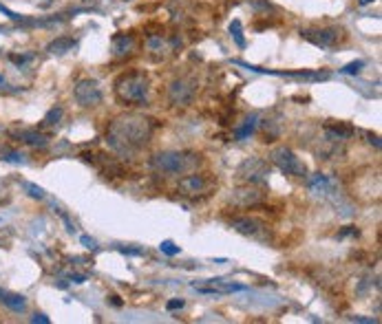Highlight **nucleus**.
I'll return each mask as SVG.
<instances>
[{
    "label": "nucleus",
    "mask_w": 382,
    "mask_h": 324,
    "mask_svg": "<svg viewBox=\"0 0 382 324\" xmlns=\"http://www.w3.org/2000/svg\"><path fill=\"white\" fill-rule=\"evenodd\" d=\"M230 227L234 232L243 234V236L259 238V241H268V238H272L270 236L268 225H265L261 219H257V216H241V219H234L230 223Z\"/></svg>",
    "instance_id": "nucleus-8"
},
{
    "label": "nucleus",
    "mask_w": 382,
    "mask_h": 324,
    "mask_svg": "<svg viewBox=\"0 0 382 324\" xmlns=\"http://www.w3.org/2000/svg\"><path fill=\"white\" fill-rule=\"evenodd\" d=\"M184 300L181 298H175V300H168V302H166V309L168 311H177V309H184Z\"/></svg>",
    "instance_id": "nucleus-28"
},
{
    "label": "nucleus",
    "mask_w": 382,
    "mask_h": 324,
    "mask_svg": "<svg viewBox=\"0 0 382 324\" xmlns=\"http://www.w3.org/2000/svg\"><path fill=\"white\" fill-rule=\"evenodd\" d=\"M31 322H33V324H49L51 320H49V317L44 315V313H36V315L31 317Z\"/></svg>",
    "instance_id": "nucleus-32"
},
{
    "label": "nucleus",
    "mask_w": 382,
    "mask_h": 324,
    "mask_svg": "<svg viewBox=\"0 0 382 324\" xmlns=\"http://www.w3.org/2000/svg\"><path fill=\"white\" fill-rule=\"evenodd\" d=\"M110 302H113L115 306H119V304H121V300L117 298V295H110Z\"/></svg>",
    "instance_id": "nucleus-35"
},
{
    "label": "nucleus",
    "mask_w": 382,
    "mask_h": 324,
    "mask_svg": "<svg viewBox=\"0 0 382 324\" xmlns=\"http://www.w3.org/2000/svg\"><path fill=\"white\" fill-rule=\"evenodd\" d=\"M148 91H151L148 77L140 73V71H131V73L119 75L117 82H115V95L119 97V102L126 104L144 106L148 102Z\"/></svg>",
    "instance_id": "nucleus-3"
},
{
    "label": "nucleus",
    "mask_w": 382,
    "mask_h": 324,
    "mask_svg": "<svg viewBox=\"0 0 382 324\" xmlns=\"http://www.w3.org/2000/svg\"><path fill=\"white\" fill-rule=\"evenodd\" d=\"M80 241H82V245H84V247H86V249H97V243H95V241H93V238H91V236H82V238H80Z\"/></svg>",
    "instance_id": "nucleus-31"
},
{
    "label": "nucleus",
    "mask_w": 382,
    "mask_h": 324,
    "mask_svg": "<svg viewBox=\"0 0 382 324\" xmlns=\"http://www.w3.org/2000/svg\"><path fill=\"white\" fill-rule=\"evenodd\" d=\"M309 188H312V192H316V194H327L329 190H331V186H329V179L325 177V175H318L309 181Z\"/></svg>",
    "instance_id": "nucleus-19"
},
{
    "label": "nucleus",
    "mask_w": 382,
    "mask_h": 324,
    "mask_svg": "<svg viewBox=\"0 0 382 324\" xmlns=\"http://www.w3.org/2000/svg\"><path fill=\"white\" fill-rule=\"evenodd\" d=\"M73 97L82 108H93V106H97L102 102L104 95L95 80H80L73 86Z\"/></svg>",
    "instance_id": "nucleus-7"
},
{
    "label": "nucleus",
    "mask_w": 382,
    "mask_h": 324,
    "mask_svg": "<svg viewBox=\"0 0 382 324\" xmlns=\"http://www.w3.org/2000/svg\"><path fill=\"white\" fill-rule=\"evenodd\" d=\"M353 135V128L347 126V124H325V137H327V141L331 143H338V141H345V139H349Z\"/></svg>",
    "instance_id": "nucleus-15"
},
{
    "label": "nucleus",
    "mask_w": 382,
    "mask_h": 324,
    "mask_svg": "<svg viewBox=\"0 0 382 324\" xmlns=\"http://www.w3.org/2000/svg\"><path fill=\"white\" fill-rule=\"evenodd\" d=\"M0 84H3V75H0Z\"/></svg>",
    "instance_id": "nucleus-37"
},
{
    "label": "nucleus",
    "mask_w": 382,
    "mask_h": 324,
    "mask_svg": "<svg viewBox=\"0 0 382 324\" xmlns=\"http://www.w3.org/2000/svg\"><path fill=\"white\" fill-rule=\"evenodd\" d=\"M153 130L155 121L151 117H144L140 113H124L106 126L104 139H106L108 148L119 157H133L144 146H148Z\"/></svg>",
    "instance_id": "nucleus-1"
},
{
    "label": "nucleus",
    "mask_w": 382,
    "mask_h": 324,
    "mask_svg": "<svg viewBox=\"0 0 382 324\" xmlns=\"http://www.w3.org/2000/svg\"><path fill=\"white\" fill-rule=\"evenodd\" d=\"M342 236H358V230H356V227H351V225H349V227H345V230L340 232V238H342Z\"/></svg>",
    "instance_id": "nucleus-34"
},
{
    "label": "nucleus",
    "mask_w": 382,
    "mask_h": 324,
    "mask_svg": "<svg viewBox=\"0 0 382 324\" xmlns=\"http://www.w3.org/2000/svg\"><path fill=\"white\" fill-rule=\"evenodd\" d=\"M263 199H265V190L261 186H254V183H245L243 188H236L230 197V201L236 208H254V205L263 203Z\"/></svg>",
    "instance_id": "nucleus-11"
},
{
    "label": "nucleus",
    "mask_w": 382,
    "mask_h": 324,
    "mask_svg": "<svg viewBox=\"0 0 382 324\" xmlns=\"http://www.w3.org/2000/svg\"><path fill=\"white\" fill-rule=\"evenodd\" d=\"M62 117H64V108H60V106H53V108L49 110L47 115H44L42 124H44V126H58L60 121H62Z\"/></svg>",
    "instance_id": "nucleus-20"
},
{
    "label": "nucleus",
    "mask_w": 382,
    "mask_h": 324,
    "mask_svg": "<svg viewBox=\"0 0 382 324\" xmlns=\"http://www.w3.org/2000/svg\"><path fill=\"white\" fill-rule=\"evenodd\" d=\"M369 3H373V0H360V5H369Z\"/></svg>",
    "instance_id": "nucleus-36"
},
{
    "label": "nucleus",
    "mask_w": 382,
    "mask_h": 324,
    "mask_svg": "<svg viewBox=\"0 0 382 324\" xmlns=\"http://www.w3.org/2000/svg\"><path fill=\"white\" fill-rule=\"evenodd\" d=\"M199 293H234V291H245V284H234L225 278H214L208 280V284H195Z\"/></svg>",
    "instance_id": "nucleus-12"
},
{
    "label": "nucleus",
    "mask_w": 382,
    "mask_h": 324,
    "mask_svg": "<svg viewBox=\"0 0 382 324\" xmlns=\"http://www.w3.org/2000/svg\"><path fill=\"white\" fill-rule=\"evenodd\" d=\"M77 47V42L73 40V38H55V40L49 42V47H47V51L49 53H53V55H64V53H69V51H73V49Z\"/></svg>",
    "instance_id": "nucleus-17"
},
{
    "label": "nucleus",
    "mask_w": 382,
    "mask_h": 324,
    "mask_svg": "<svg viewBox=\"0 0 382 324\" xmlns=\"http://www.w3.org/2000/svg\"><path fill=\"white\" fill-rule=\"evenodd\" d=\"M0 159L9 161V164H25V161H27L22 152H18V150H7V148L0 150Z\"/></svg>",
    "instance_id": "nucleus-22"
},
{
    "label": "nucleus",
    "mask_w": 382,
    "mask_h": 324,
    "mask_svg": "<svg viewBox=\"0 0 382 324\" xmlns=\"http://www.w3.org/2000/svg\"><path fill=\"white\" fill-rule=\"evenodd\" d=\"M25 190L29 192V197H33V199H44V190L40 186H36V183H25Z\"/></svg>",
    "instance_id": "nucleus-27"
},
{
    "label": "nucleus",
    "mask_w": 382,
    "mask_h": 324,
    "mask_svg": "<svg viewBox=\"0 0 382 324\" xmlns=\"http://www.w3.org/2000/svg\"><path fill=\"white\" fill-rule=\"evenodd\" d=\"M270 161H272L283 175H290V177H305L307 175L305 164H303V161L298 159L287 146L272 148V152H270Z\"/></svg>",
    "instance_id": "nucleus-5"
},
{
    "label": "nucleus",
    "mask_w": 382,
    "mask_h": 324,
    "mask_svg": "<svg viewBox=\"0 0 382 324\" xmlns=\"http://www.w3.org/2000/svg\"><path fill=\"white\" fill-rule=\"evenodd\" d=\"M159 249H162V254H166V256H177L179 254V247H177L173 241H164L162 245H159Z\"/></svg>",
    "instance_id": "nucleus-26"
},
{
    "label": "nucleus",
    "mask_w": 382,
    "mask_h": 324,
    "mask_svg": "<svg viewBox=\"0 0 382 324\" xmlns=\"http://www.w3.org/2000/svg\"><path fill=\"white\" fill-rule=\"evenodd\" d=\"M199 164H201V154L188 152V150H162L151 157V166L155 170L170 177L188 175V172L197 170Z\"/></svg>",
    "instance_id": "nucleus-2"
},
{
    "label": "nucleus",
    "mask_w": 382,
    "mask_h": 324,
    "mask_svg": "<svg viewBox=\"0 0 382 324\" xmlns=\"http://www.w3.org/2000/svg\"><path fill=\"white\" fill-rule=\"evenodd\" d=\"M210 188V179L206 175H197V172H188L184 175V179L179 181L177 186V192L181 197H188V199H199L208 192Z\"/></svg>",
    "instance_id": "nucleus-9"
},
{
    "label": "nucleus",
    "mask_w": 382,
    "mask_h": 324,
    "mask_svg": "<svg viewBox=\"0 0 382 324\" xmlns=\"http://www.w3.org/2000/svg\"><path fill=\"white\" fill-rule=\"evenodd\" d=\"M362 69H364V60H356V62H349V64L342 66L340 73H345V75H358Z\"/></svg>",
    "instance_id": "nucleus-24"
},
{
    "label": "nucleus",
    "mask_w": 382,
    "mask_h": 324,
    "mask_svg": "<svg viewBox=\"0 0 382 324\" xmlns=\"http://www.w3.org/2000/svg\"><path fill=\"white\" fill-rule=\"evenodd\" d=\"M247 3H250V7H252L254 11H263V14H268V11L274 9L270 0H247Z\"/></svg>",
    "instance_id": "nucleus-25"
},
{
    "label": "nucleus",
    "mask_w": 382,
    "mask_h": 324,
    "mask_svg": "<svg viewBox=\"0 0 382 324\" xmlns=\"http://www.w3.org/2000/svg\"><path fill=\"white\" fill-rule=\"evenodd\" d=\"M0 302L7 309H11L14 313H22L27 309V298L20 293H9V291H0Z\"/></svg>",
    "instance_id": "nucleus-16"
},
{
    "label": "nucleus",
    "mask_w": 382,
    "mask_h": 324,
    "mask_svg": "<svg viewBox=\"0 0 382 324\" xmlns=\"http://www.w3.org/2000/svg\"><path fill=\"white\" fill-rule=\"evenodd\" d=\"M301 38L307 42H312L314 47L320 49H331L338 44V40L342 38V31L336 29V27H325V29H305L301 31Z\"/></svg>",
    "instance_id": "nucleus-10"
},
{
    "label": "nucleus",
    "mask_w": 382,
    "mask_h": 324,
    "mask_svg": "<svg viewBox=\"0 0 382 324\" xmlns=\"http://www.w3.org/2000/svg\"><path fill=\"white\" fill-rule=\"evenodd\" d=\"M353 322H362V324H378V317H360V315H353L349 317Z\"/></svg>",
    "instance_id": "nucleus-30"
},
{
    "label": "nucleus",
    "mask_w": 382,
    "mask_h": 324,
    "mask_svg": "<svg viewBox=\"0 0 382 324\" xmlns=\"http://www.w3.org/2000/svg\"><path fill=\"white\" fill-rule=\"evenodd\" d=\"M364 137H367V141L371 143V146L380 148V139H378V135H371V132H364Z\"/></svg>",
    "instance_id": "nucleus-33"
},
{
    "label": "nucleus",
    "mask_w": 382,
    "mask_h": 324,
    "mask_svg": "<svg viewBox=\"0 0 382 324\" xmlns=\"http://www.w3.org/2000/svg\"><path fill=\"white\" fill-rule=\"evenodd\" d=\"M272 172V166L261 157H250L236 168V177L245 183H254V186H265Z\"/></svg>",
    "instance_id": "nucleus-4"
},
{
    "label": "nucleus",
    "mask_w": 382,
    "mask_h": 324,
    "mask_svg": "<svg viewBox=\"0 0 382 324\" xmlns=\"http://www.w3.org/2000/svg\"><path fill=\"white\" fill-rule=\"evenodd\" d=\"M197 82L190 77H177L168 84V99L173 106H190L195 102Z\"/></svg>",
    "instance_id": "nucleus-6"
},
{
    "label": "nucleus",
    "mask_w": 382,
    "mask_h": 324,
    "mask_svg": "<svg viewBox=\"0 0 382 324\" xmlns=\"http://www.w3.org/2000/svg\"><path fill=\"white\" fill-rule=\"evenodd\" d=\"M146 47H148V51H153V53H166V51H168L166 40H164L162 36H151L146 40Z\"/></svg>",
    "instance_id": "nucleus-21"
},
{
    "label": "nucleus",
    "mask_w": 382,
    "mask_h": 324,
    "mask_svg": "<svg viewBox=\"0 0 382 324\" xmlns=\"http://www.w3.org/2000/svg\"><path fill=\"white\" fill-rule=\"evenodd\" d=\"M133 51H135V38H133L131 33H117V36H113V40H110V53H113V58H126V55H131Z\"/></svg>",
    "instance_id": "nucleus-13"
},
{
    "label": "nucleus",
    "mask_w": 382,
    "mask_h": 324,
    "mask_svg": "<svg viewBox=\"0 0 382 324\" xmlns=\"http://www.w3.org/2000/svg\"><path fill=\"white\" fill-rule=\"evenodd\" d=\"M9 60H11V62H16L18 66H22L25 62H29L31 55H9Z\"/></svg>",
    "instance_id": "nucleus-29"
},
{
    "label": "nucleus",
    "mask_w": 382,
    "mask_h": 324,
    "mask_svg": "<svg viewBox=\"0 0 382 324\" xmlns=\"http://www.w3.org/2000/svg\"><path fill=\"white\" fill-rule=\"evenodd\" d=\"M257 126H259V117L257 115H252V117H247L245 119V124H243L241 128H236V139H247L250 135H254V130H257Z\"/></svg>",
    "instance_id": "nucleus-18"
},
{
    "label": "nucleus",
    "mask_w": 382,
    "mask_h": 324,
    "mask_svg": "<svg viewBox=\"0 0 382 324\" xmlns=\"http://www.w3.org/2000/svg\"><path fill=\"white\" fill-rule=\"evenodd\" d=\"M230 33H232V38H234V42L239 44V47H245V38H243V29H241V20H232Z\"/></svg>",
    "instance_id": "nucleus-23"
},
{
    "label": "nucleus",
    "mask_w": 382,
    "mask_h": 324,
    "mask_svg": "<svg viewBox=\"0 0 382 324\" xmlns=\"http://www.w3.org/2000/svg\"><path fill=\"white\" fill-rule=\"evenodd\" d=\"M16 137H18L22 143L31 146V148H40V150H42V148H47V146H49V137L44 135V132L36 130V128H27V130L16 132Z\"/></svg>",
    "instance_id": "nucleus-14"
}]
</instances>
